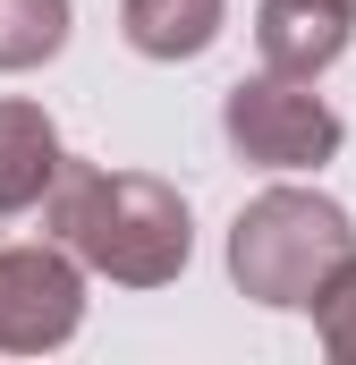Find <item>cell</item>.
<instances>
[{
	"label": "cell",
	"instance_id": "6da1fadb",
	"mask_svg": "<svg viewBox=\"0 0 356 365\" xmlns=\"http://www.w3.org/2000/svg\"><path fill=\"white\" fill-rule=\"evenodd\" d=\"M43 221L85 272L119 280V289H162L195 255L187 195L170 179H153V170H102V162L60 153V170L43 187Z\"/></svg>",
	"mask_w": 356,
	"mask_h": 365
},
{
	"label": "cell",
	"instance_id": "7a4b0ae2",
	"mask_svg": "<svg viewBox=\"0 0 356 365\" xmlns=\"http://www.w3.org/2000/svg\"><path fill=\"white\" fill-rule=\"evenodd\" d=\"M356 255V221L348 204L314 195V187H263L238 221H229V280L255 306H314V289Z\"/></svg>",
	"mask_w": 356,
	"mask_h": 365
},
{
	"label": "cell",
	"instance_id": "3957f363",
	"mask_svg": "<svg viewBox=\"0 0 356 365\" xmlns=\"http://www.w3.org/2000/svg\"><path fill=\"white\" fill-rule=\"evenodd\" d=\"M221 136L255 170H323L348 145V128H340V110L323 93L305 77H271V68L263 77H238L221 93Z\"/></svg>",
	"mask_w": 356,
	"mask_h": 365
},
{
	"label": "cell",
	"instance_id": "277c9868",
	"mask_svg": "<svg viewBox=\"0 0 356 365\" xmlns=\"http://www.w3.org/2000/svg\"><path fill=\"white\" fill-rule=\"evenodd\" d=\"M77 323H85V264L60 238L0 247V349L9 357H43L77 340Z\"/></svg>",
	"mask_w": 356,
	"mask_h": 365
},
{
	"label": "cell",
	"instance_id": "5b68a950",
	"mask_svg": "<svg viewBox=\"0 0 356 365\" xmlns=\"http://www.w3.org/2000/svg\"><path fill=\"white\" fill-rule=\"evenodd\" d=\"M356 34V9L348 0H263L255 9V51H263L271 77H323Z\"/></svg>",
	"mask_w": 356,
	"mask_h": 365
},
{
	"label": "cell",
	"instance_id": "8992f818",
	"mask_svg": "<svg viewBox=\"0 0 356 365\" xmlns=\"http://www.w3.org/2000/svg\"><path fill=\"white\" fill-rule=\"evenodd\" d=\"M60 170V128L43 102H0V221L34 212Z\"/></svg>",
	"mask_w": 356,
	"mask_h": 365
},
{
	"label": "cell",
	"instance_id": "52a82bcc",
	"mask_svg": "<svg viewBox=\"0 0 356 365\" xmlns=\"http://www.w3.org/2000/svg\"><path fill=\"white\" fill-rule=\"evenodd\" d=\"M229 0H119V34L145 60H204L221 43Z\"/></svg>",
	"mask_w": 356,
	"mask_h": 365
},
{
	"label": "cell",
	"instance_id": "ba28073f",
	"mask_svg": "<svg viewBox=\"0 0 356 365\" xmlns=\"http://www.w3.org/2000/svg\"><path fill=\"white\" fill-rule=\"evenodd\" d=\"M60 43H68V0H0V77L60 60Z\"/></svg>",
	"mask_w": 356,
	"mask_h": 365
},
{
	"label": "cell",
	"instance_id": "9c48e42d",
	"mask_svg": "<svg viewBox=\"0 0 356 365\" xmlns=\"http://www.w3.org/2000/svg\"><path fill=\"white\" fill-rule=\"evenodd\" d=\"M305 314H314L323 349H331L340 365H356V255H348L331 280H323V289H314V306H305Z\"/></svg>",
	"mask_w": 356,
	"mask_h": 365
},
{
	"label": "cell",
	"instance_id": "30bf717a",
	"mask_svg": "<svg viewBox=\"0 0 356 365\" xmlns=\"http://www.w3.org/2000/svg\"><path fill=\"white\" fill-rule=\"evenodd\" d=\"M348 9H356V0H348Z\"/></svg>",
	"mask_w": 356,
	"mask_h": 365
}]
</instances>
